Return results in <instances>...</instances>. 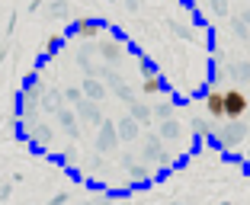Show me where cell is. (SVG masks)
Returning <instances> with one entry per match:
<instances>
[{
    "mask_svg": "<svg viewBox=\"0 0 250 205\" xmlns=\"http://www.w3.org/2000/svg\"><path fill=\"white\" fill-rule=\"evenodd\" d=\"M247 112H250V96L244 93V90H237V87L225 90V119L237 122V119H244Z\"/></svg>",
    "mask_w": 250,
    "mask_h": 205,
    "instance_id": "1",
    "label": "cell"
},
{
    "mask_svg": "<svg viewBox=\"0 0 250 205\" xmlns=\"http://www.w3.org/2000/svg\"><path fill=\"white\" fill-rule=\"evenodd\" d=\"M206 112L212 119H225V90H212L206 96Z\"/></svg>",
    "mask_w": 250,
    "mask_h": 205,
    "instance_id": "2",
    "label": "cell"
},
{
    "mask_svg": "<svg viewBox=\"0 0 250 205\" xmlns=\"http://www.w3.org/2000/svg\"><path fill=\"white\" fill-rule=\"evenodd\" d=\"M77 36H87V39H93V36H100V32H103V26H100V22H93V20H83V22H77Z\"/></svg>",
    "mask_w": 250,
    "mask_h": 205,
    "instance_id": "3",
    "label": "cell"
},
{
    "mask_svg": "<svg viewBox=\"0 0 250 205\" xmlns=\"http://www.w3.org/2000/svg\"><path fill=\"white\" fill-rule=\"evenodd\" d=\"M161 90H164V83L157 81V77H147L145 81V93H161Z\"/></svg>",
    "mask_w": 250,
    "mask_h": 205,
    "instance_id": "4",
    "label": "cell"
}]
</instances>
